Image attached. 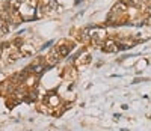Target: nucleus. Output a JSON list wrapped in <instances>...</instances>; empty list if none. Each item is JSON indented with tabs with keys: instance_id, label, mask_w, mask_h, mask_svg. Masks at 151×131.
Listing matches in <instances>:
<instances>
[{
	"instance_id": "nucleus-2",
	"label": "nucleus",
	"mask_w": 151,
	"mask_h": 131,
	"mask_svg": "<svg viewBox=\"0 0 151 131\" xmlns=\"http://www.w3.org/2000/svg\"><path fill=\"white\" fill-rule=\"evenodd\" d=\"M104 51H109V53H115V51H118V44L115 39H107V41L104 42Z\"/></svg>"
},
{
	"instance_id": "nucleus-1",
	"label": "nucleus",
	"mask_w": 151,
	"mask_h": 131,
	"mask_svg": "<svg viewBox=\"0 0 151 131\" xmlns=\"http://www.w3.org/2000/svg\"><path fill=\"white\" fill-rule=\"evenodd\" d=\"M55 50L59 53L60 57H65V56L70 53V51H71V44H68V42H62V44H59Z\"/></svg>"
},
{
	"instance_id": "nucleus-3",
	"label": "nucleus",
	"mask_w": 151,
	"mask_h": 131,
	"mask_svg": "<svg viewBox=\"0 0 151 131\" xmlns=\"http://www.w3.org/2000/svg\"><path fill=\"white\" fill-rule=\"evenodd\" d=\"M47 104L52 109H56L59 104H60V97H58V95H48V98H47Z\"/></svg>"
}]
</instances>
